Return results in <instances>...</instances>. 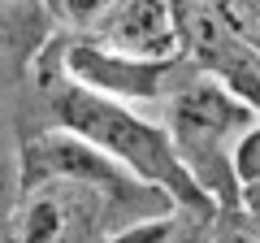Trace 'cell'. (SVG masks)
Returning a JSON list of instances; mask_svg holds the SVG:
<instances>
[{
	"label": "cell",
	"instance_id": "cell-1",
	"mask_svg": "<svg viewBox=\"0 0 260 243\" xmlns=\"http://www.w3.org/2000/svg\"><path fill=\"white\" fill-rule=\"evenodd\" d=\"M52 109H56V122H61L65 131H74L87 143H95L130 178H139L143 187L169 191L178 204L195 208V213H217V204L195 187L191 174L182 169L165 122H148L139 113H130L121 100L100 96L91 87H78V83H65L56 92Z\"/></svg>",
	"mask_w": 260,
	"mask_h": 243
},
{
	"label": "cell",
	"instance_id": "cell-2",
	"mask_svg": "<svg viewBox=\"0 0 260 243\" xmlns=\"http://www.w3.org/2000/svg\"><path fill=\"white\" fill-rule=\"evenodd\" d=\"M256 126V113L230 92L217 74L195 70L174 96H169L165 131L178 148V161L191 183L213 200L217 208H239V183H234V143Z\"/></svg>",
	"mask_w": 260,
	"mask_h": 243
},
{
	"label": "cell",
	"instance_id": "cell-3",
	"mask_svg": "<svg viewBox=\"0 0 260 243\" xmlns=\"http://www.w3.org/2000/svg\"><path fill=\"white\" fill-rule=\"evenodd\" d=\"M104 213V191L91 183H44L22 191L18 243H91Z\"/></svg>",
	"mask_w": 260,
	"mask_h": 243
},
{
	"label": "cell",
	"instance_id": "cell-4",
	"mask_svg": "<svg viewBox=\"0 0 260 243\" xmlns=\"http://www.w3.org/2000/svg\"><path fill=\"white\" fill-rule=\"evenodd\" d=\"M178 61H139V56H126V52H113L104 48L100 39H78L70 52H65V70L74 74L78 87H91L100 96H113V100H156L165 92H178L182 78L174 83Z\"/></svg>",
	"mask_w": 260,
	"mask_h": 243
},
{
	"label": "cell",
	"instance_id": "cell-5",
	"mask_svg": "<svg viewBox=\"0 0 260 243\" xmlns=\"http://www.w3.org/2000/svg\"><path fill=\"white\" fill-rule=\"evenodd\" d=\"M44 183H91V187H143L139 178H130L117 161H109L95 143H87L74 131H48L22 148V178L18 187H44Z\"/></svg>",
	"mask_w": 260,
	"mask_h": 243
},
{
	"label": "cell",
	"instance_id": "cell-6",
	"mask_svg": "<svg viewBox=\"0 0 260 243\" xmlns=\"http://www.w3.org/2000/svg\"><path fill=\"white\" fill-rule=\"evenodd\" d=\"M95 39L139 61H178L186 52L174 0H126Z\"/></svg>",
	"mask_w": 260,
	"mask_h": 243
},
{
	"label": "cell",
	"instance_id": "cell-7",
	"mask_svg": "<svg viewBox=\"0 0 260 243\" xmlns=\"http://www.w3.org/2000/svg\"><path fill=\"white\" fill-rule=\"evenodd\" d=\"M213 74L221 78V83L230 87V92L239 96L251 113H256V122H260V52H256V48L239 44V48L221 61V66L213 70Z\"/></svg>",
	"mask_w": 260,
	"mask_h": 243
},
{
	"label": "cell",
	"instance_id": "cell-8",
	"mask_svg": "<svg viewBox=\"0 0 260 243\" xmlns=\"http://www.w3.org/2000/svg\"><path fill=\"white\" fill-rule=\"evenodd\" d=\"M121 5H126V0H52L56 18H61L65 26H74L78 35H87V39L100 35Z\"/></svg>",
	"mask_w": 260,
	"mask_h": 243
},
{
	"label": "cell",
	"instance_id": "cell-9",
	"mask_svg": "<svg viewBox=\"0 0 260 243\" xmlns=\"http://www.w3.org/2000/svg\"><path fill=\"white\" fill-rule=\"evenodd\" d=\"M182 226H186V213L178 208V213H169V217H156V222H139V226H130V230L113 234V243H178Z\"/></svg>",
	"mask_w": 260,
	"mask_h": 243
},
{
	"label": "cell",
	"instance_id": "cell-10",
	"mask_svg": "<svg viewBox=\"0 0 260 243\" xmlns=\"http://www.w3.org/2000/svg\"><path fill=\"white\" fill-rule=\"evenodd\" d=\"M208 243H260V230H256V222L243 213V204L239 208H217Z\"/></svg>",
	"mask_w": 260,
	"mask_h": 243
},
{
	"label": "cell",
	"instance_id": "cell-11",
	"mask_svg": "<svg viewBox=\"0 0 260 243\" xmlns=\"http://www.w3.org/2000/svg\"><path fill=\"white\" fill-rule=\"evenodd\" d=\"M230 165H234V183H239V196H243V187H256V183H260V122L251 126L247 135H243L239 143H234Z\"/></svg>",
	"mask_w": 260,
	"mask_h": 243
},
{
	"label": "cell",
	"instance_id": "cell-12",
	"mask_svg": "<svg viewBox=\"0 0 260 243\" xmlns=\"http://www.w3.org/2000/svg\"><path fill=\"white\" fill-rule=\"evenodd\" d=\"M239 204L247 208L251 217H260V183H256V187H243V196H239Z\"/></svg>",
	"mask_w": 260,
	"mask_h": 243
},
{
	"label": "cell",
	"instance_id": "cell-13",
	"mask_svg": "<svg viewBox=\"0 0 260 243\" xmlns=\"http://www.w3.org/2000/svg\"><path fill=\"white\" fill-rule=\"evenodd\" d=\"M204 5H213V0H174V9L186 13V9H204Z\"/></svg>",
	"mask_w": 260,
	"mask_h": 243
},
{
	"label": "cell",
	"instance_id": "cell-14",
	"mask_svg": "<svg viewBox=\"0 0 260 243\" xmlns=\"http://www.w3.org/2000/svg\"><path fill=\"white\" fill-rule=\"evenodd\" d=\"M243 213H247V208H243ZM247 217H251V213H247ZM251 222H256V230H260V217H251Z\"/></svg>",
	"mask_w": 260,
	"mask_h": 243
},
{
	"label": "cell",
	"instance_id": "cell-15",
	"mask_svg": "<svg viewBox=\"0 0 260 243\" xmlns=\"http://www.w3.org/2000/svg\"><path fill=\"white\" fill-rule=\"evenodd\" d=\"M256 5H260V0H256Z\"/></svg>",
	"mask_w": 260,
	"mask_h": 243
}]
</instances>
